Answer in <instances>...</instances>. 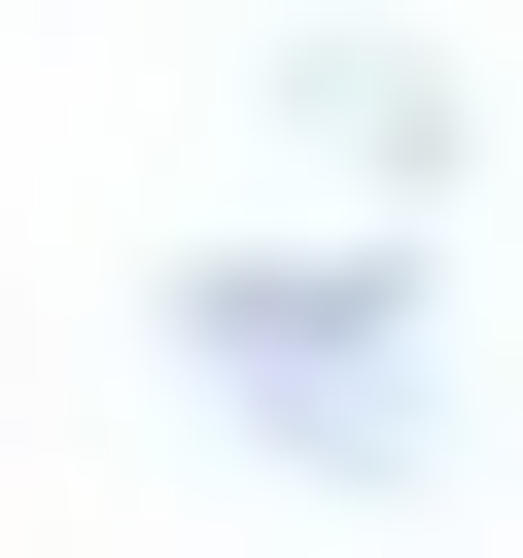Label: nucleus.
I'll return each mask as SVG.
<instances>
[{"instance_id": "2", "label": "nucleus", "mask_w": 523, "mask_h": 558, "mask_svg": "<svg viewBox=\"0 0 523 558\" xmlns=\"http://www.w3.org/2000/svg\"><path fill=\"white\" fill-rule=\"evenodd\" d=\"M244 105H279V140L349 174V209H453V140H488V105L418 70V35H314V70H244Z\"/></svg>"}, {"instance_id": "1", "label": "nucleus", "mask_w": 523, "mask_h": 558, "mask_svg": "<svg viewBox=\"0 0 523 558\" xmlns=\"http://www.w3.org/2000/svg\"><path fill=\"white\" fill-rule=\"evenodd\" d=\"M139 349H174L279 488H349V523H418V488H453V418H418V244H384V209H349V244H174V279H139Z\"/></svg>"}]
</instances>
